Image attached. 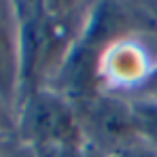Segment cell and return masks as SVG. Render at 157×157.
I'll list each match as a JSON object with an SVG mask.
<instances>
[{
	"mask_svg": "<svg viewBox=\"0 0 157 157\" xmlns=\"http://www.w3.org/2000/svg\"><path fill=\"white\" fill-rule=\"evenodd\" d=\"M21 125L30 138L43 144L70 142L77 136V125L70 108L59 98L47 94H34L28 100Z\"/></svg>",
	"mask_w": 157,
	"mask_h": 157,
	"instance_id": "1",
	"label": "cell"
},
{
	"mask_svg": "<svg viewBox=\"0 0 157 157\" xmlns=\"http://www.w3.org/2000/svg\"><path fill=\"white\" fill-rule=\"evenodd\" d=\"M89 123L96 136L110 147L125 144L134 134L130 110L113 100H100L89 106Z\"/></svg>",
	"mask_w": 157,
	"mask_h": 157,
	"instance_id": "2",
	"label": "cell"
},
{
	"mask_svg": "<svg viewBox=\"0 0 157 157\" xmlns=\"http://www.w3.org/2000/svg\"><path fill=\"white\" fill-rule=\"evenodd\" d=\"M72 4L75 0H40V15L51 24H57L72 11Z\"/></svg>",
	"mask_w": 157,
	"mask_h": 157,
	"instance_id": "3",
	"label": "cell"
},
{
	"mask_svg": "<svg viewBox=\"0 0 157 157\" xmlns=\"http://www.w3.org/2000/svg\"><path fill=\"white\" fill-rule=\"evenodd\" d=\"M119 157H155V155H151L149 151H140V149H125Z\"/></svg>",
	"mask_w": 157,
	"mask_h": 157,
	"instance_id": "4",
	"label": "cell"
},
{
	"mask_svg": "<svg viewBox=\"0 0 157 157\" xmlns=\"http://www.w3.org/2000/svg\"><path fill=\"white\" fill-rule=\"evenodd\" d=\"M147 89H149V94L157 96V70L149 77V81H147Z\"/></svg>",
	"mask_w": 157,
	"mask_h": 157,
	"instance_id": "5",
	"label": "cell"
}]
</instances>
